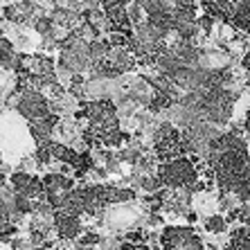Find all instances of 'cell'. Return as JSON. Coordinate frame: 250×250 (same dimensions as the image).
Wrapping results in <instances>:
<instances>
[{"label":"cell","mask_w":250,"mask_h":250,"mask_svg":"<svg viewBox=\"0 0 250 250\" xmlns=\"http://www.w3.org/2000/svg\"><path fill=\"white\" fill-rule=\"evenodd\" d=\"M158 178L163 181V185L171 187V189L192 192V187L196 185L198 178V167L192 158H178V160L160 165L158 167Z\"/></svg>","instance_id":"6da1fadb"},{"label":"cell","mask_w":250,"mask_h":250,"mask_svg":"<svg viewBox=\"0 0 250 250\" xmlns=\"http://www.w3.org/2000/svg\"><path fill=\"white\" fill-rule=\"evenodd\" d=\"M153 151H156L160 163H171L185 156V145H183V133L171 124H163L153 135Z\"/></svg>","instance_id":"7a4b0ae2"},{"label":"cell","mask_w":250,"mask_h":250,"mask_svg":"<svg viewBox=\"0 0 250 250\" xmlns=\"http://www.w3.org/2000/svg\"><path fill=\"white\" fill-rule=\"evenodd\" d=\"M163 250H203V244L194 228L189 226H167L160 234Z\"/></svg>","instance_id":"3957f363"},{"label":"cell","mask_w":250,"mask_h":250,"mask_svg":"<svg viewBox=\"0 0 250 250\" xmlns=\"http://www.w3.org/2000/svg\"><path fill=\"white\" fill-rule=\"evenodd\" d=\"M16 108L27 122H39V120H45V117L52 115L50 99L43 97L39 90H23L18 97Z\"/></svg>","instance_id":"277c9868"},{"label":"cell","mask_w":250,"mask_h":250,"mask_svg":"<svg viewBox=\"0 0 250 250\" xmlns=\"http://www.w3.org/2000/svg\"><path fill=\"white\" fill-rule=\"evenodd\" d=\"M43 187H45L47 203L52 205L54 209H61L63 203L68 201V196L75 192V181L63 174H47L43 178Z\"/></svg>","instance_id":"5b68a950"},{"label":"cell","mask_w":250,"mask_h":250,"mask_svg":"<svg viewBox=\"0 0 250 250\" xmlns=\"http://www.w3.org/2000/svg\"><path fill=\"white\" fill-rule=\"evenodd\" d=\"M104 12L108 18V29L113 34H126L133 36V23L128 16V2H104Z\"/></svg>","instance_id":"8992f818"},{"label":"cell","mask_w":250,"mask_h":250,"mask_svg":"<svg viewBox=\"0 0 250 250\" xmlns=\"http://www.w3.org/2000/svg\"><path fill=\"white\" fill-rule=\"evenodd\" d=\"M223 21L237 32L248 34L250 29V2H223Z\"/></svg>","instance_id":"52a82bcc"},{"label":"cell","mask_w":250,"mask_h":250,"mask_svg":"<svg viewBox=\"0 0 250 250\" xmlns=\"http://www.w3.org/2000/svg\"><path fill=\"white\" fill-rule=\"evenodd\" d=\"M54 226H57V232L61 239H77L82 234V214L61 208L54 214Z\"/></svg>","instance_id":"ba28073f"},{"label":"cell","mask_w":250,"mask_h":250,"mask_svg":"<svg viewBox=\"0 0 250 250\" xmlns=\"http://www.w3.org/2000/svg\"><path fill=\"white\" fill-rule=\"evenodd\" d=\"M82 196H83V212H88V214H97L99 209L108 203V196H106V185L82 187Z\"/></svg>","instance_id":"9c48e42d"},{"label":"cell","mask_w":250,"mask_h":250,"mask_svg":"<svg viewBox=\"0 0 250 250\" xmlns=\"http://www.w3.org/2000/svg\"><path fill=\"white\" fill-rule=\"evenodd\" d=\"M226 250H250V228H239L230 237V244Z\"/></svg>","instance_id":"30bf717a"},{"label":"cell","mask_w":250,"mask_h":250,"mask_svg":"<svg viewBox=\"0 0 250 250\" xmlns=\"http://www.w3.org/2000/svg\"><path fill=\"white\" fill-rule=\"evenodd\" d=\"M106 196H108V203H126L135 196L133 189H120V187H108L106 185Z\"/></svg>","instance_id":"8fae6325"},{"label":"cell","mask_w":250,"mask_h":250,"mask_svg":"<svg viewBox=\"0 0 250 250\" xmlns=\"http://www.w3.org/2000/svg\"><path fill=\"white\" fill-rule=\"evenodd\" d=\"M226 228H228V219H223L221 214H212L209 219H205V230L212 234L226 232Z\"/></svg>","instance_id":"7c38bea8"},{"label":"cell","mask_w":250,"mask_h":250,"mask_svg":"<svg viewBox=\"0 0 250 250\" xmlns=\"http://www.w3.org/2000/svg\"><path fill=\"white\" fill-rule=\"evenodd\" d=\"M54 160V153H52V142H47V145H41L36 149V165L43 167V165H50Z\"/></svg>","instance_id":"4fadbf2b"},{"label":"cell","mask_w":250,"mask_h":250,"mask_svg":"<svg viewBox=\"0 0 250 250\" xmlns=\"http://www.w3.org/2000/svg\"><path fill=\"white\" fill-rule=\"evenodd\" d=\"M239 221L244 228H250V203L239 205Z\"/></svg>","instance_id":"5bb4252c"},{"label":"cell","mask_w":250,"mask_h":250,"mask_svg":"<svg viewBox=\"0 0 250 250\" xmlns=\"http://www.w3.org/2000/svg\"><path fill=\"white\" fill-rule=\"evenodd\" d=\"M212 23H214V18L203 14V16L198 18V29H201V32H209V29H212Z\"/></svg>","instance_id":"9a60e30c"},{"label":"cell","mask_w":250,"mask_h":250,"mask_svg":"<svg viewBox=\"0 0 250 250\" xmlns=\"http://www.w3.org/2000/svg\"><path fill=\"white\" fill-rule=\"evenodd\" d=\"M126 239L131 241V244H142V239H145V232H142V230H135V232H128Z\"/></svg>","instance_id":"2e32d148"}]
</instances>
